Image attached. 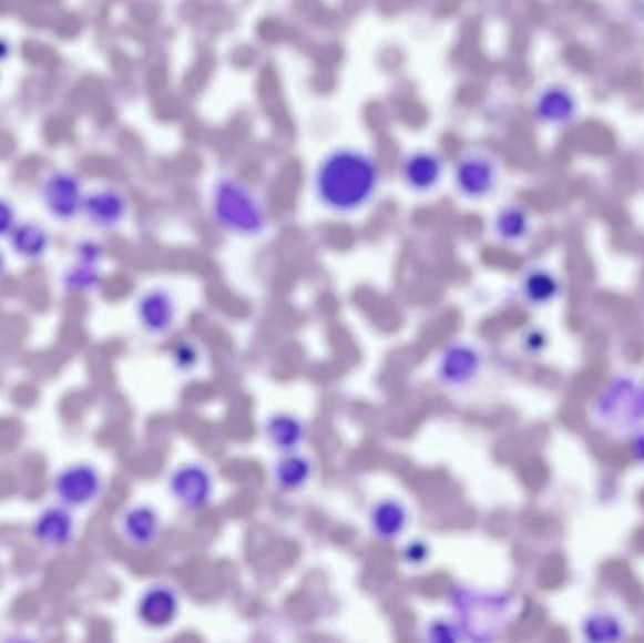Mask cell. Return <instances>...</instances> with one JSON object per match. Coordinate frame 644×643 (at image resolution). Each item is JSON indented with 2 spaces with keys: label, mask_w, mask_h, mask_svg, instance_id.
Wrapping results in <instances>:
<instances>
[{
  "label": "cell",
  "mask_w": 644,
  "mask_h": 643,
  "mask_svg": "<svg viewBox=\"0 0 644 643\" xmlns=\"http://www.w3.org/2000/svg\"><path fill=\"white\" fill-rule=\"evenodd\" d=\"M163 518L151 504H132L121 511L117 532L121 540L132 549L155 548L163 538Z\"/></svg>",
  "instance_id": "5bb4252c"
},
{
  "label": "cell",
  "mask_w": 644,
  "mask_h": 643,
  "mask_svg": "<svg viewBox=\"0 0 644 643\" xmlns=\"http://www.w3.org/2000/svg\"><path fill=\"white\" fill-rule=\"evenodd\" d=\"M172 363L180 374H193L202 363V347L196 340H182L174 347Z\"/></svg>",
  "instance_id": "4316f807"
},
{
  "label": "cell",
  "mask_w": 644,
  "mask_h": 643,
  "mask_svg": "<svg viewBox=\"0 0 644 643\" xmlns=\"http://www.w3.org/2000/svg\"><path fill=\"white\" fill-rule=\"evenodd\" d=\"M40 201L55 222L69 223L83 212V185L72 172H55L40 185Z\"/></svg>",
  "instance_id": "4fadbf2b"
},
{
  "label": "cell",
  "mask_w": 644,
  "mask_h": 643,
  "mask_svg": "<svg viewBox=\"0 0 644 643\" xmlns=\"http://www.w3.org/2000/svg\"><path fill=\"white\" fill-rule=\"evenodd\" d=\"M315 462L301 451L279 455V459L272 465V483L277 491L300 492L314 480Z\"/></svg>",
  "instance_id": "44dd1931"
},
{
  "label": "cell",
  "mask_w": 644,
  "mask_h": 643,
  "mask_svg": "<svg viewBox=\"0 0 644 643\" xmlns=\"http://www.w3.org/2000/svg\"><path fill=\"white\" fill-rule=\"evenodd\" d=\"M74 511L64 508L63 504L45 506L40 510L34 523H32V537L40 545L48 549L69 548L75 538Z\"/></svg>",
  "instance_id": "e0dca14e"
},
{
  "label": "cell",
  "mask_w": 644,
  "mask_h": 643,
  "mask_svg": "<svg viewBox=\"0 0 644 643\" xmlns=\"http://www.w3.org/2000/svg\"><path fill=\"white\" fill-rule=\"evenodd\" d=\"M207 208L213 223L239 241H260L272 231L268 202L234 172H219L213 177Z\"/></svg>",
  "instance_id": "7a4b0ae2"
},
{
  "label": "cell",
  "mask_w": 644,
  "mask_h": 643,
  "mask_svg": "<svg viewBox=\"0 0 644 643\" xmlns=\"http://www.w3.org/2000/svg\"><path fill=\"white\" fill-rule=\"evenodd\" d=\"M490 233L503 246H522L525 241H530L533 233L532 210L524 202H503L492 215Z\"/></svg>",
  "instance_id": "ac0fdd59"
},
{
  "label": "cell",
  "mask_w": 644,
  "mask_h": 643,
  "mask_svg": "<svg viewBox=\"0 0 644 643\" xmlns=\"http://www.w3.org/2000/svg\"><path fill=\"white\" fill-rule=\"evenodd\" d=\"M520 346H522V351H524V354L538 357V355L543 354L546 346H549V336H546L543 328H528L524 335H522Z\"/></svg>",
  "instance_id": "83f0119b"
},
{
  "label": "cell",
  "mask_w": 644,
  "mask_h": 643,
  "mask_svg": "<svg viewBox=\"0 0 644 643\" xmlns=\"http://www.w3.org/2000/svg\"><path fill=\"white\" fill-rule=\"evenodd\" d=\"M16 225H18L16 208L10 202L0 198V238H8Z\"/></svg>",
  "instance_id": "f1b7e54d"
},
{
  "label": "cell",
  "mask_w": 644,
  "mask_h": 643,
  "mask_svg": "<svg viewBox=\"0 0 644 643\" xmlns=\"http://www.w3.org/2000/svg\"><path fill=\"white\" fill-rule=\"evenodd\" d=\"M451 164L433 147H415L403 153L398 164L401 185L413 195H432L449 176Z\"/></svg>",
  "instance_id": "9c48e42d"
},
{
  "label": "cell",
  "mask_w": 644,
  "mask_h": 643,
  "mask_svg": "<svg viewBox=\"0 0 644 643\" xmlns=\"http://www.w3.org/2000/svg\"><path fill=\"white\" fill-rule=\"evenodd\" d=\"M484 368V357L476 344L451 340L444 344L436 360V381L449 391H462L476 384Z\"/></svg>",
  "instance_id": "ba28073f"
},
{
  "label": "cell",
  "mask_w": 644,
  "mask_h": 643,
  "mask_svg": "<svg viewBox=\"0 0 644 643\" xmlns=\"http://www.w3.org/2000/svg\"><path fill=\"white\" fill-rule=\"evenodd\" d=\"M8 241L13 253L29 263L42 259L50 249V234L37 223H18Z\"/></svg>",
  "instance_id": "603a6c76"
},
{
  "label": "cell",
  "mask_w": 644,
  "mask_h": 643,
  "mask_svg": "<svg viewBox=\"0 0 644 643\" xmlns=\"http://www.w3.org/2000/svg\"><path fill=\"white\" fill-rule=\"evenodd\" d=\"M182 615V594L168 581L145 586L136 602V618L145 629L166 631Z\"/></svg>",
  "instance_id": "7c38bea8"
},
{
  "label": "cell",
  "mask_w": 644,
  "mask_h": 643,
  "mask_svg": "<svg viewBox=\"0 0 644 643\" xmlns=\"http://www.w3.org/2000/svg\"><path fill=\"white\" fill-rule=\"evenodd\" d=\"M520 297L532 308H544L562 295V282L546 266H530L520 276Z\"/></svg>",
  "instance_id": "7402d4cb"
},
{
  "label": "cell",
  "mask_w": 644,
  "mask_h": 643,
  "mask_svg": "<svg viewBox=\"0 0 644 643\" xmlns=\"http://www.w3.org/2000/svg\"><path fill=\"white\" fill-rule=\"evenodd\" d=\"M104 491V473L93 462H70L57 470L51 480V494L55 502L72 511L89 510L99 504Z\"/></svg>",
  "instance_id": "8992f818"
},
{
  "label": "cell",
  "mask_w": 644,
  "mask_h": 643,
  "mask_svg": "<svg viewBox=\"0 0 644 643\" xmlns=\"http://www.w3.org/2000/svg\"><path fill=\"white\" fill-rule=\"evenodd\" d=\"M581 636L592 643L622 642L626 624L613 612H592L582 619Z\"/></svg>",
  "instance_id": "cb8c5ba5"
},
{
  "label": "cell",
  "mask_w": 644,
  "mask_h": 643,
  "mask_svg": "<svg viewBox=\"0 0 644 643\" xmlns=\"http://www.w3.org/2000/svg\"><path fill=\"white\" fill-rule=\"evenodd\" d=\"M595 422L619 435L635 432L644 425V381L622 374L600 392L594 404Z\"/></svg>",
  "instance_id": "277c9868"
},
{
  "label": "cell",
  "mask_w": 644,
  "mask_h": 643,
  "mask_svg": "<svg viewBox=\"0 0 644 643\" xmlns=\"http://www.w3.org/2000/svg\"><path fill=\"white\" fill-rule=\"evenodd\" d=\"M263 436L269 448L276 453L300 451L307 440V425L293 411H274L264 419Z\"/></svg>",
  "instance_id": "d6986e66"
},
{
  "label": "cell",
  "mask_w": 644,
  "mask_h": 643,
  "mask_svg": "<svg viewBox=\"0 0 644 643\" xmlns=\"http://www.w3.org/2000/svg\"><path fill=\"white\" fill-rule=\"evenodd\" d=\"M83 214L96 231H115L131 214V201L117 187H104L85 196Z\"/></svg>",
  "instance_id": "2e32d148"
},
{
  "label": "cell",
  "mask_w": 644,
  "mask_h": 643,
  "mask_svg": "<svg viewBox=\"0 0 644 643\" xmlns=\"http://www.w3.org/2000/svg\"><path fill=\"white\" fill-rule=\"evenodd\" d=\"M451 618L457 621L463 640L490 642L505 632L513 619V600L501 591H479L471 586H454Z\"/></svg>",
  "instance_id": "3957f363"
},
{
  "label": "cell",
  "mask_w": 644,
  "mask_h": 643,
  "mask_svg": "<svg viewBox=\"0 0 644 643\" xmlns=\"http://www.w3.org/2000/svg\"><path fill=\"white\" fill-rule=\"evenodd\" d=\"M102 249L94 242H82L75 247V263L63 272V287L75 293H94L101 289Z\"/></svg>",
  "instance_id": "ffe728a7"
},
{
  "label": "cell",
  "mask_w": 644,
  "mask_h": 643,
  "mask_svg": "<svg viewBox=\"0 0 644 643\" xmlns=\"http://www.w3.org/2000/svg\"><path fill=\"white\" fill-rule=\"evenodd\" d=\"M409 524H411V510L400 497L387 494L369 506V534L382 545L398 542L406 537Z\"/></svg>",
  "instance_id": "9a60e30c"
},
{
  "label": "cell",
  "mask_w": 644,
  "mask_h": 643,
  "mask_svg": "<svg viewBox=\"0 0 644 643\" xmlns=\"http://www.w3.org/2000/svg\"><path fill=\"white\" fill-rule=\"evenodd\" d=\"M501 174L500 157L482 145L466 147L449 171L458 198L471 204L492 198L500 190Z\"/></svg>",
  "instance_id": "5b68a950"
},
{
  "label": "cell",
  "mask_w": 644,
  "mask_h": 643,
  "mask_svg": "<svg viewBox=\"0 0 644 643\" xmlns=\"http://www.w3.org/2000/svg\"><path fill=\"white\" fill-rule=\"evenodd\" d=\"M166 491L180 510L196 516L213 504L217 481L206 462L183 461L170 470Z\"/></svg>",
  "instance_id": "52a82bcc"
},
{
  "label": "cell",
  "mask_w": 644,
  "mask_h": 643,
  "mask_svg": "<svg viewBox=\"0 0 644 643\" xmlns=\"http://www.w3.org/2000/svg\"><path fill=\"white\" fill-rule=\"evenodd\" d=\"M4 272H7V257H4V253L0 252V278L4 276Z\"/></svg>",
  "instance_id": "4dcf8cb0"
},
{
  "label": "cell",
  "mask_w": 644,
  "mask_h": 643,
  "mask_svg": "<svg viewBox=\"0 0 644 643\" xmlns=\"http://www.w3.org/2000/svg\"><path fill=\"white\" fill-rule=\"evenodd\" d=\"M530 114L538 125L563 131L581 118V99L568 83H544L532 96Z\"/></svg>",
  "instance_id": "30bf717a"
},
{
  "label": "cell",
  "mask_w": 644,
  "mask_h": 643,
  "mask_svg": "<svg viewBox=\"0 0 644 643\" xmlns=\"http://www.w3.org/2000/svg\"><path fill=\"white\" fill-rule=\"evenodd\" d=\"M134 316L145 335L151 338H166L177 327L180 304L168 287L155 285L140 293L134 304Z\"/></svg>",
  "instance_id": "8fae6325"
},
{
  "label": "cell",
  "mask_w": 644,
  "mask_h": 643,
  "mask_svg": "<svg viewBox=\"0 0 644 643\" xmlns=\"http://www.w3.org/2000/svg\"><path fill=\"white\" fill-rule=\"evenodd\" d=\"M633 451H635L637 461L644 462V430H638L633 438Z\"/></svg>",
  "instance_id": "f546056e"
},
{
  "label": "cell",
  "mask_w": 644,
  "mask_h": 643,
  "mask_svg": "<svg viewBox=\"0 0 644 643\" xmlns=\"http://www.w3.org/2000/svg\"><path fill=\"white\" fill-rule=\"evenodd\" d=\"M432 543L425 538H411L401 545L400 559L409 570H422L432 561Z\"/></svg>",
  "instance_id": "d4e9b609"
},
{
  "label": "cell",
  "mask_w": 644,
  "mask_h": 643,
  "mask_svg": "<svg viewBox=\"0 0 644 643\" xmlns=\"http://www.w3.org/2000/svg\"><path fill=\"white\" fill-rule=\"evenodd\" d=\"M381 161L368 147L334 145L311 171V195L319 208L338 217L362 214L382 190Z\"/></svg>",
  "instance_id": "6da1fadb"
},
{
  "label": "cell",
  "mask_w": 644,
  "mask_h": 643,
  "mask_svg": "<svg viewBox=\"0 0 644 643\" xmlns=\"http://www.w3.org/2000/svg\"><path fill=\"white\" fill-rule=\"evenodd\" d=\"M422 637L428 642L454 643L463 640L460 626L452 618H433L425 624Z\"/></svg>",
  "instance_id": "484cf974"
}]
</instances>
